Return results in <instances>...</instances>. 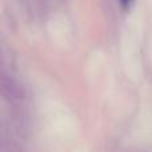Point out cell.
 I'll list each match as a JSON object with an SVG mask.
<instances>
[{
	"mask_svg": "<svg viewBox=\"0 0 152 152\" xmlns=\"http://www.w3.org/2000/svg\"><path fill=\"white\" fill-rule=\"evenodd\" d=\"M131 3H132V0H120V5H121V8H123L124 11L129 10V7H131Z\"/></svg>",
	"mask_w": 152,
	"mask_h": 152,
	"instance_id": "6da1fadb",
	"label": "cell"
}]
</instances>
